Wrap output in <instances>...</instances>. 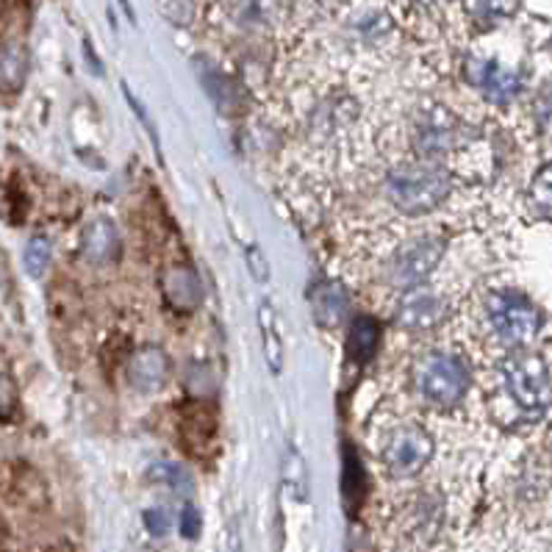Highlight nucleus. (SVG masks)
<instances>
[{
    "instance_id": "nucleus-2",
    "label": "nucleus",
    "mask_w": 552,
    "mask_h": 552,
    "mask_svg": "<svg viewBox=\"0 0 552 552\" xmlns=\"http://www.w3.org/2000/svg\"><path fill=\"white\" fill-rule=\"evenodd\" d=\"M486 319L492 334L505 345V347H525L536 339L541 317L530 300L513 291H497L489 294L486 300Z\"/></svg>"
},
{
    "instance_id": "nucleus-16",
    "label": "nucleus",
    "mask_w": 552,
    "mask_h": 552,
    "mask_svg": "<svg viewBox=\"0 0 552 552\" xmlns=\"http://www.w3.org/2000/svg\"><path fill=\"white\" fill-rule=\"evenodd\" d=\"M363 489H366V486H363L361 464H358V458H355L353 450H345V497H347L353 513H355V508H358L361 500H363Z\"/></svg>"
},
{
    "instance_id": "nucleus-19",
    "label": "nucleus",
    "mask_w": 552,
    "mask_h": 552,
    "mask_svg": "<svg viewBox=\"0 0 552 552\" xmlns=\"http://www.w3.org/2000/svg\"><path fill=\"white\" fill-rule=\"evenodd\" d=\"M14 406H17V391H14V383H12V378H9V375L0 373V419L12 417Z\"/></svg>"
},
{
    "instance_id": "nucleus-5",
    "label": "nucleus",
    "mask_w": 552,
    "mask_h": 552,
    "mask_svg": "<svg viewBox=\"0 0 552 552\" xmlns=\"http://www.w3.org/2000/svg\"><path fill=\"white\" fill-rule=\"evenodd\" d=\"M383 464L394 474H414L433 455V438L419 425H400L383 441Z\"/></svg>"
},
{
    "instance_id": "nucleus-3",
    "label": "nucleus",
    "mask_w": 552,
    "mask_h": 552,
    "mask_svg": "<svg viewBox=\"0 0 552 552\" xmlns=\"http://www.w3.org/2000/svg\"><path fill=\"white\" fill-rule=\"evenodd\" d=\"M419 394L438 409H453L469 386V373L458 355L453 353H428L414 373Z\"/></svg>"
},
{
    "instance_id": "nucleus-11",
    "label": "nucleus",
    "mask_w": 552,
    "mask_h": 552,
    "mask_svg": "<svg viewBox=\"0 0 552 552\" xmlns=\"http://www.w3.org/2000/svg\"><path fill=\"white\" fill-rule=\"evenodd\" d=\"M259 330H262V342H264V355L272 373H281L283 366V339H281V327H278V314L270 306V300H264L259 306Z\"/></svg>"
},
{
    "instance_id": "nucleus-1",
    "label": "nucleus",
    "mask_w": 552,
    "mask_h": 552,
    "mask_svg": "<svg viewBox=\"0 0 552 552\" xmlns=\"http://www.w3.org/2000/svg\"><path fill=\"white\" fill-rule=\"evenodd\" d=\"M450 192V175L441 167L414 164L400 167L389 175V198L400 211L425 214L436 208Z\"/></svg>"
},
{
    "instance_id": "nucleus-17",
    "label": "nucleus",
    "mask_w": 552,
    "mask_h": 552,
    "mask_svg": "<svg viewBox=\"0 0 552 552\" xmlns=\"http://www.w3.org/2000/svg\"><path fill=\"white\" fill-rule=\"evenodd\" d=\"M51 264V242L45 236H33L25 244V272L31 278H42Z\"/></svg>"
},
{
    "instance_id": "nucleus-12",
    "label": "nucleus",
    "mask_w": 552,
    "mask_h": 552,
    "mask_svg": "<svg viewBox=\"0 0 552 552\" xmlns=\"http://www.w3.org/2000/svg\"><path fill=\"white\" fill-rule=\"evenodd\" d=\"M25 72H28V59L23 48L6 45L0 48V92H17L25 81Z\"/></svg>"
},
{
    "instance_id": "nucleus-10",
    "label": "nucleus",
    "mask_w": 552,
    "mask_h": 552,
    "mask_svg": "<svg viewBox=\"0 0 552 552\" xmlns=\"http://www.w3.org/2000/svg\"><path fill=\"white\" fill-rule=\"evenodd\" d=\"M378 339H381L378 322L370 319V317H358L350 325V334H347V358L353 363H366L375 355Z\"/></svg>"
},
{
    "instance_id": "nucleus-22",
    "label": "nucleus",
    "mask_w": 552,
    "mask_h": 552,
    "mask_svg": "<svg viewBox=\"0 0 552 552\" xmlns=\"http://www.w3.org/2000/svg\"><path fill=\"white\" fill-rule=\"evenodd\" d=\"M538 112L544 115V117H541L544 128H552V95H547V97L541 100V108H538Z\"/></svg>"
},
{
    "instance_id": "nucleus-20",
    "label": "nucleus",
    "mask_w": 552,
    "mask_h": 552,
    "mask_svg": "<svg viewBox=\"0 0 552 552\" xmlns=\"http://www.w3.org/2000/svg\"><path fill=\"white\" fill-rule=\"evenodd\" d=\"M144 525H147V530H151L153 536H164L167 528H170V520H167V513H164V511L153 508V511H147V513H144Z\"/></svg>"
},
{
    "instance_id": "nucleus-13",
    "label": "nucleus",
    "mask_w": 552,
    "mask_h": 552,
    "mask_svg": "<svg viewBox=\"0 0 552 552\" xmlns=\"http://www.w3.org/2000/svg\"><path fill=\"white\" fill-rule=\"evenodd\" d=\"M117 231L112 228V223H97L87 231L84 236V253L89 255L92 262H106V259H115L117 255Z\"/></svg>"
},
{
    "instance_id": "nucleus-7",
    "label": "nucleus",
    "mask_w": 552,
    "mask_h": 552,
    "mask_svg": "<svg viewBox=\"0 0 552 552\" xmlns=\"http://www.w3.org/2000/svg\"><path fill=\"white\" fill-rule=\"evenodd\" d=\"M469 78L472 84L481 89L489 100L494 103H508L520 95L522 81L517 72H511L508 67L497 61H472L469 64Z\"/></svg>"
},
{
    "instance_id": "nucleus-14",
    "label": "nucleus",
    "mask_w": 552,
    "mask_h": 552,
    "mask_svg": "<svg viewBox=\"0 0 552 552\" xmlns=\"http://www.w3.org/2000/svg\"><path fill=\"white\" fill-rule=\"evenodd\" d=\"M161 355V350H142L133 363H131V381L139 386V389H156L164 375H167V361L153 366V361Z\"/></svg>"
},
{
    "instance_id": "nucleus-21",
    "label": "nucleus",
    "mask_w": 552,
    "mask_h": 552,
    "mask_svg": "<svg viewBox=\"0 0 552 552\" xmlns=\"http://www.w3.org/2000/svg\"><path fill=\"white\" fill-rule=\"evenodd\" d=\"M180 533L187 538H195L200 533V517L195 508H183V517H180Z\"/></svg>"
},
{
    "instance_id": "nucleus-6",
    "label": "nucleus",
    "mask_w": 552,
    "mask_h": 552,
    "mask_svg": "<svg viewBox=\"0 0 552 552\" xmlns=\"http://www.w3.org/2000/svg\"><path fill=\"white\" fill-rule=\"evenodd\" d=\"M441 253H445V242L436 236H419L417 242L402 244L389 264V278L397 286L422 283L436 270Z\"/></svg>"
},
{
    "instance_id": "nucleus-9",
    "label": "nucleus",
    "mask_w": 552,
    "mask_h": 552,
    "mask_svg": "<svg viewBox=\"0 0 552 552\" xmlns=\"http://www.w3.org/2000/svg\"><path fill=\"white\" fill-rule=\"evenodd\" d=\"M445 314V303H441L436 294H411L400 303V311H397V322L402 327H430L441 319Z\"/></svg>"
},
{
    "instance_id": "nucleus-4",
    "label": "nucleus",
    "mask_w": 552,
    "mask_h": 552,
    "mask_svg": "<svg viewBox=\"0 0 552 552\" xmlns=\"http://www.w3.org/2000/svg\"><path fill=\"white\" fill-rule=\"evenodd\" d=\"M502 381L513 402L538 417L549 409L552 402V381L547 366L538 355H513L502 363Z\"/></svg>"
},
{
    "instance_id": "nucleus-8",
    "label": "nucleus",
    "mask_w": 552,
    "mask_h": 552,
    "mask_svg": "<svg viewBox=\"0 0 552 552\" xmlns=\"http://www.w3.org/2000/svg\"><path fill=\"white\" fill-rule=\"evenodd\" d=\"M347 306H350V294L339 281L319 283L311 291V311L322 327H339L345 322Z\"/></svg>"
},
{
    "instance_id": "nucleus-18",
    "label": "nucleus",
    "mask_w": 552,
    "mask_h": 552,
    "mask_svg": "<svg viewBox=\"0 0 552 552\" xmlns=\"http://www.w3.org/2000/svg\"><path fill=\"white\" fill-rule=\"evenodd\" d=\"M151 474L156 477L159 483H164V486H170V489H189L187 472H183L180 466H175V464H156V466L151 469Z\"/></svg>"
},
{
    "instance_id": "nucleus-15",
    "label": "nucleus",
    "mask_w": 552,
    "mask_h": 552,
    "mask_svg": "<svg viewBox=\"0 0 552 552\" xmlns=\"http://www.w3.org/2000/svg\"><path fill=\"white\" fill-rule=\"evenodd\" d=\"M530 208L538 216L552 219V164L541 167L530 183Z\"/></svg>"
}]
</instances>
